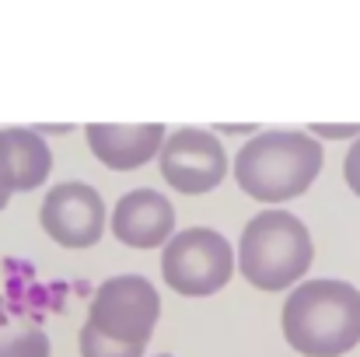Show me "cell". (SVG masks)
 Here are the masks:
<instances>
[{
  "instance_id": "cell-3",
  "label": "cell",
  "mask_w": 360,
  "mask_h": 357,
  "mask_svg": "<svg viewBox=\"0 0 360 357\" xmlns=\"http://www.w3.org/2000/svg\"><path fill=\"white\" fill-rule=\"evenodd\" d=\"M311 263H315L311 232L290 211H262L241 228L238 270L259 291H283L304 280Z\"/></svg>"
},
{
  "instance_id": "cell-14",
  "label": "cell",
  "mask_w": 360,
  "mask_h": 357,
  "mask_svg": "<svg viewBox=\"0 0 360 357\" xmlns=\"http://www.w3.org/2000/svg\"><path fill=\"white\" fill-rule=\"evenodd\" d=\"M343 175H347V186L360 196V137L350 144V151L343 158Z\"/></svg>"
},
{
  "instance_id": "cell-12",
  "label": "cell",
  "mask_w": 360,
  "mask_h": 357,
  "mask_svg": "<svg viewBox=\"0 0 360 357\" xmlns=\"http://www.w3.org/2000/svg\"><path fill=\"white\" fill-rule=\"evenodd\" d=\"M81 357H143L140 347H122V344H112L105 337H98L91 326L81 330Z\"/></svg>"
},
{
  "instance_id": "cell-2",
  "label": "cell",
  "mask_w": 360,
  "mask_h": 357,
  "mask_svg": "<svg viewBox=\"0 0 360 357\" xmlns=\"http://www.w3.org/2000/svg\"><path fill=\"white\" fill-rule=\"evenodd\" d=\"M322 172V144L301 130H266L241 144L235 179L259 203H287L304 196Z\"/></svg>"
},
{
  "instance_id": "cell-8",
  "label": "cell",
  "mask_w": 360,
  "mask_h": 357,
  "mask_svg": "<svg viewBox=\"0 0 360 357\" xmlns=\"http://www.w3.org/2000/svg\"><path fill=\"white\" fill-rule=\"evenodd\" d=\"M175 232V207L158 189H129L112 211V235L129 249H161Z\"/></svg>"
},
{
  "instance_id": "cell-6",
  "label": "cell",
  "mask_w": 360,
  "mask_h": 357,
  "mask_svg": "<svg viewBox=\"0 0 360 357\" xmlns=\"http://www.w3.org/2000/svg\"><path fill=\"white\" fill-rule=\"evenodd\" d=\"M161 179L186 196H203L217 189L228 175V151L217 140V133L203 126H182L165 137L158 154Z\"/></svg>"
},
{
  "instance_id": "cell-7",
  "label": "cell",
  "mask_w": 360,
  "mask_h": 357,
  "mask_svg": "<svg viewBox=\"0 0 360 357\" xmlns=\"http://www.w3.org/2000/svg\"><path fill=\"white\" fill-rule=\"evenodd\" d=\"M39 225L63 249H91L105 235V200L88 182H60L46 193Z\"/></svg>"
},
{
  "instance_id": "cell-4",
  "label": "cell",
  "mask_w": 360,
  "mask_h": 357,
  "mask_svg": "<svg viewBox=\"0 0 360 357\" xmlns=\"http://www.w3.org/2000/svg\"><path fill=\"white\" fill-rule=\"evenodd\" d=\"M158 315H161L158 287L140 273H122V277L105 280L95 291L84 326H91L98 337H105L112 344L147 351L154 326H158Z\"/></svg>"
},
{
  "instance_id": "cell-9",
  "label": "cell",
  "mask_w": 360,
  "mask_h": 357,
  "mask_svg": "<svg viewBox=\"0 0 360 357\" xmlns=\"http://www.w3.org/2000/svg\"><path fill=\"white\" fill-rule=\"evenodd\" d=\"M84 133H88L91 154L112 172H133V168L147 165L150 158L161 154V144L168 137L161 123H136V126L91 123Z\"/></svg>"
},
{
  "instance_id": "cell-1",
  "label": "cell",
  "mask_w": 360,
  "mask_h": 357,
  "mask_svg": "<svg viewBox=\"0 0 360 357\" xmlns=\"http://www.w3.org/2000/svg\"><path fill=\"white\" fill-rule=\"evenodd\" d=\"M283 337L304 357H340L360 344V291L347 280H301L283 301Z\"/></svg>"
},
{
  "instance_id": "cell-15",
  "label": "cell",
  "mask_w": 360,
  "mask_h": 357,
  "mask_svg": "<svg viewBox=\"0 0 360 357\" xmlns=\"http://www.w3.org/2000/svg\"><path fill=\"white\" fill-rule=\"evenodd\" d=\"M311 137H360V123H350V126H311L308 130Z\"/></svg>"
},
{
  "instance_id": "cell-16",
  "label": "cell",
  "mask_w": 360,
  "mask_h": 357,
  "mask_svg": "<svg viewBox=\"0 0 360 357\" xmlns=\"http://www.w3.org/2000/svg\"><path fill=\"white\" fill-rule=\"evenodd\" d=\"M158 357H172V354H158Z\"/></svg>"
},
{
  "instance_id": "cell-13",
  "label": "cell",
  "mask_w": 360,
  "mask_h": 357,
  "mask_svg": "<svg viewBox=\"0 0 360 357\" xmlns=\"http://www.w3.org/2000/svg\"><path fill=\"white\" fill-rule=\"evenodd\" d=\"M11 193H14V179H11V154H7V137H4V130H0V211L7 207Z\"/></svg>"
},
{
  "instance_id": "cell-10",
  "label": "cell",
  "mask_w": 360,
  "mask_h": 357,
  "mask_svg": "<svg viewBox=\"0 0 360 357\" xmlns=\"http://www.w3.org/2000/svg\"><path fill=\"white\" fill-rule=\"evenodd\" d=\"M4 137H7V154H11L14 193L39 189L49 179V168H53L49 144L42 140V133H35L28 126H11V130H4Z\"/></svg>"
},
{
  "instance_id": "cell-11",
  "label": "cell",
  "mask_w": 360,
  "mask_h": 357,
  "mask_svg": "<svg viewBox=\"0 0 360 357\" xmlns=\"http://www.w3.org/2000/svg\"><path fill=\"white\" fill-rule=\"evenodd\" d=\"M0 357H49V337L35 326L0 330Z\"/></svg>"
},
{
  "instance_id": "cell-5",
  "label": "cell",
  "mask_w": 360,
  "mask_h": 357,
  "mask_svg": "<svg viewBox=\"0 0 360 357\" xmlns=\"http://www.w3.org/2000/svg\"><path fill=\"white\" fill-rule=\"evenodd\" d=\"M235 273V249L214 228H186L161 252V277L186 298H207L228 287Z\"/></svg>"
}]
</instances>
